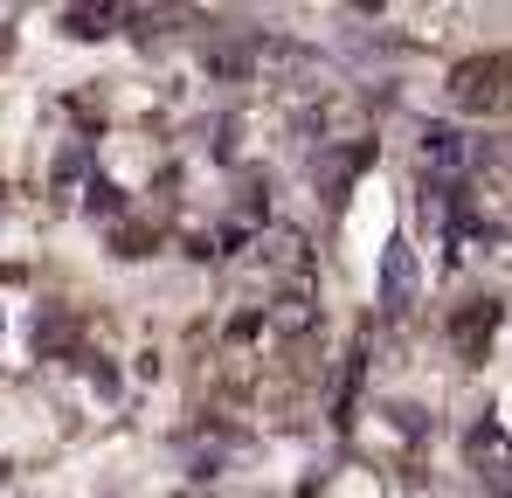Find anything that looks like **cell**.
I'll return each instance as SVG.
<instances>
[{
	"mask_svg": "<svg viewBox=\"0 0 512 498\" xmlns=\"http://www.w3.org/2000/svg\"><path fill=\"white\" fill-rule=\"evenodd\" d=\"M146 249H153V229H139V222L118 229V256H146Z\"/></svg>",
	"mask_w": 512,
	"mask_h": 498,
	"instance_id": "obj_6",
	"label": "cell"
},
{
	"mask_svg": "<svg viewBox=\"0 0 512 498\" xmlns=\"http://www.w3.org/2000/svg\"><path fill=\"white\" fill-rule=\"evenodd\" d=\"M450 104L457 111H512V49L499 56H471V63H457L450 70Z\"/></svg>",
	"mask_w": 512,
	"mask_h": 498,
	"instance_id": "obj_1",
	"label": "cell"
},
{
	"mask_svg": "<svg viewBox=\"0 0 512 498\" xmlns=\"http://www.w3.org/2000/svg\"><path fill=\"white\" fill-rule=\"evenodd\" d=\"M423 166H443V173L464 166V139H457L450 125H429V132H423Z\"/></svg>",
	"mask_w": 512,
	"mask_h": 498,
	"instance_id": "obj_4",
	"label": "cell"
},
{
	"mask_svg": "<svg viewBox=\"0 0 512 498\" xmlns=\"http://www.w3.org/2000/svg\"><path fill=\"white\" fill-rule=\"evenodd\" d=\"M111 21H125V14H118V7H70V14H63V28H70V35H111Z\"/></svg>",
	"mask_w": 512,
	"mask_h": 498,
	"instance_id": "obj_5",
	"label": "cell"
},
{
	"mask_svg": "<svg viewBox=\"0 0 512 498\" xmlns=\"http://www.w3.org/2000/svg\"><path fill=\"white\" fill-rule=\"evenodd\" d=\"M381 305H388V312H409V243H388V263H381Z\"/></svg>",
	"mask_w": 512,
	"mask_h": 498,
	"instance_id": "obj_3",
	"label": "cell"
},
{
	"mask_svg": "<svg viewBox=\"0 0 512 498\" xmlns=\"http://www.w3.org/2000/svg\"><path fill=\"white\" fill-rule=\"evenodd\" d=\"M492 332H499V305H492V298H478V305H464V312L450 319V339H457V353H464V360H478Z\"/></svg>",
	"mask_w": 512,
	"mask_h": 498,
	"instance_id": "obj_2",
	"label": "cell"
}]
</instances>
